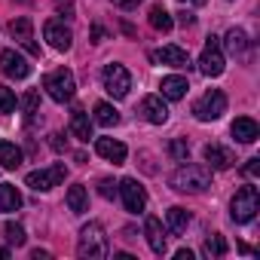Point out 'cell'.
<instances>
[{
  "instance_id": "cell-40",
  "label": "cell",
  "mask_w": 260,
  "mask_h": 260,
  "mask_svg": "<svg viewBox=\"0 0 260 260\" xmlns=\"http://www.w3.org/2000/svg\"><path fill=\"white\" fill-rule=\"evenodd\" d=\"M92 34H95V43H101V37H104V31H101V28H98V25H95V28H92Z\"/></svg>"
},
{
  "instance_id": "cell-12",
  "label": "cell",
  "mask_w": 260,
  "mask_h": 260,
  "mask_svg": "<svg viewBox=\"0 0 260 260\" xmlns=\"http://www.w3.org/2000/svg\"><path fill=\"white\" fill-rule=\"evenodd\" d=\"M138 113H141L147 122H153V125H162V122L169 119V107H166L162 95H144L141 104H138Z\"/></svg>"
},
{
  "instance_id": "cell-23",
  "label": "cell",
  "mask_w": 260,
  "mask_h": 260,
  "mask_svg": "<svg viewBox=\"0 0 260 260\" xmlns=\"http://www.w3.org/2000/svg\"><path fill=\"white\" fill-rule=\"evenodd\" d=\"M22 208V193L13 184H0V211H19Z\"/></svg>"
},
{
  "instance_id": "cell-22",
  "label": "cell",
  "mask_w": 260,
  "mask_h": 260,
  "mask_svg": "<svg viewBox=\"0 0 260 260\" xmlns=\"http://www.w3.org/2000/svg\"><path fill=\"white\" fill-rule=\"evenodd\" d=\"M68 208L74 211V214H86L89 211V196H86V187L83 184H74V187H68Z\"/></svg>"
},
{
  "instance_id": "cell-31",
  "label": "cell",
  "mask_w": 260,
  "mask_h": 260,
  "mask_svg": "<svg viewBox=\"0 0 260 260\" xmlns=\"http://www.w3.org/2000/svg\"><path fill=\"white\" fill-rule=\"evenodd\" d=\"M169 153H172L178 162H187V159H190V147H187V141H184V138H175V141L169 144Z\"/></svg>"
},
{
  "instance_id": "cell-24",
  "label": "cell",
  "mask_w": 260,
  "mask_h": 260,
  "mask_svg": "<svg viewBox=\"0 0 260 260\" xmlns=\"http://www.w3.org/2000/svg\"><path fill=\"white\" fill-rule=\"evenodd\" d=\"M147 19H150V28H156V31H162V34H169V31L175 28V19H172V13H169L166 7H159V4L150 10V16H147Z\"/></svg>"
},
{
  "instance_id": "cell-15",
  "label": "cell",
  "mask_w": 260,
  "mask_h": 260,
  "mask_svg": "<svg viewBox=\"0 0 260 260\" xmlns=\"http://www.w3.org/2000/svg\"><path fill=\"white\" fill-rule=\"evenodd\" d=\"M144 236H147L150 251L166 254V230H162L159 217H153V214H147V217H144Z\"/></svg>"
},
{
  "instance_id": "cell-9",
  "label": "cell",
  "mask_w": 260,
  "mask_h": 260,
  "mask_svg": "<svg viewBox=\"0 0 260 260\" xmlns=\"http://www.w3.org/2000/svg\"><path fill=\"white\" fill-rule=\"evenodd\" d=\"M116 190H119V196H122V205H125V211H132V214H141L144 208H147V190L135 181V178H122L119 184H116Z\"/></svg>"
},
{
  "instance_id": "cell-20",
  "label": "cell",
  "mask_w": 260,
  "mask_h": 260,
  "mask_svg": "<svg viewBox=\"0 0 260 260\" xmlns=\"http://www.w3.org/2000/svg\"><path fill=\"white\" fill-rule=\"evenodd\" d=\"M159 89H162V98H169V101H181L184 95H187V80L184 77H162V83H159Z\"/></svg>"
},
{
  "instance_id": "cell-33",
  "label": "cell",
  "mask_w": 260,
  "mask_h": 260,
  "mask_svg": "<svg viewBox=\"0 0 260 260\" xmlns=\"http://www.w3.org/2000/svg\"><path fill=\"white\" fill-rule=\"evenodd\" d=\"M98 193H101V196H104V199H113V196H116V184H113V181H107V178H104V181H101V184H98Z\"/></svg>"
},
{
  "instance_id": "cell-26",
  "label": "cell",
  "mask_w": 260,
  "mask_h": 260,
  "mask_svg": "<svg viewBox=\"0 0 260 260\" xmlns=\"http://www.w3.org/2000/svg\"><path fill=\"white\" fill-rule=\"evenodd\" d=\"M95 122L98 125H116L119 122V110L113 104H107V101H98L95 104Z\"/></svg>"
},
{
  "instance_id": "cell-6",
  "label": "cell",
  "mask_w": 260,
  "mask_h": 260,
  "mask_svg": "<svg viewBox=\"0 0 260 260\" xmlns=\"http://www.w3.org/2000/svg\"><path fill=\"white\" fill-rule=\"evenodd\" d=\"M64 178H68V166H64V162H55V166H49V169L31 172V175L25 178V184H28L31 190H37V193H49V190L58 187Z\"/></svg>"
},
{
  "instance_id": "cell-8",
  "label": "cell",
  "mask_w": 260,
  "mask_h": 260,
  "mask_svg": "<svg viewBox=\"0 0 260 260\" xmlns=\"http://www.w3.org/2000/svg\"><path fill=\"white\" fill-rule=\"evenodd\" d=\"M101 80H104L107 95H113V98H125L128 89H132V74H128L122 64H104Z\"/></svg>"
},
{
  "instance_id": "cell-36",
  "label": "cell",
  "mask_w": 260,
  "mask_h": 260,
  "mask_svg": "<svg viewBox=\"0 0 260 260\" xmlns=\"http://www.w3.org/2000/svg\"><path fill=\"white\" fill-rule=\"evenodd\" d=\"M49 144H52L55 150H61V147H64V141H61V135H58V132H52V135H49Z\"/></svg>"
},
{
  "instance_id": "cell-27",
  "label": "cell",
  "mask_w": 260,
  "mask_h": 260,
  "mask_svg": "<svg viewBox=\"0 0 260 260\" xmlns=\"http://www.w3.org/2000/svg\"><path fill=\"white\" fill-rule=\"evenodd\" d=\"M245 49H248V37H245V31H242V28H230V31H226V52L242 55Z\"/></svg>"
},
{
  "instance_id": "cell-14",
  "label": "cell",
  "mask_w": 260,
  "mask_h": 260,
  "mask_svg": "<svg viewBox=\"0 0 260 260\" xmlns=\"http://www.w3.org/2000/svg\"><path fill=\"white\" fill-rule=\"evenodd\" d=\"M95 153L98 156H104L107 162H113V166H122L125 162V144L122 141H113V138H95Z\"/></svg>"
},
{
  "instance_id": "cell-41",
  "label": "cell",
  "mask_w": 260,
  "mask_h": 260,
  "mask_svg": "<svg viewBox=\"0 0 260 260\" xmlns=\"http://www.w3.org/2000/svg\"><path fill=\"white\" fill-rule=\"evenodd\" d=\"M181 4H193V7H202L205 0H181Z\"/></svg>"
},
{
  "instance_id": "cell-28",
  "label": "cell",
  "mask_w": 260,
  "mask_h": 260,
  "mask_svg": "<svg viewBox=\"0 0 260 260\" xmlns=\"http://www.w3.org/2000/svg\"><path fill=\"white\" fill-rule=\"evenodd\" d=\"M202 251H205V257H223V254H226V239H223L220 233H214V236L205 239Z\"/></svg>"
},
{
  "instance_id": "cell-18",
  "label": "cell",
  "mask_w": 260,
  "mask_h": 260,
  "mask_svg": "<svg viewBox=\"0 0 260 260\" xmlns=\"http://www.w3.org/2000/svg\"><path fill=\"white\" fill-rule=\"evenodd\" d=\"M31 34H34V22H31L28 16H19V19H13V22H10V37H13V40H19V43H25L31 52H37V46L31 43Z\"/></svg>"
},
{
  "instance_id": "cell-11",
  "label": "cell",
  "mask_w": 260,
  "mask_h": 260,
  "mask_svg": "<svg viewBox=\"0 0 260 260\" xmlns=\"http://www.w3.org/2000/svg\"><path fill=\"white\" fill-rule=\"evenodd\" d=\"M0 71H4L7 77H13V80H25L31 74V64L16 49H4V52H0Z\"/></svg>"
},
{
  "instance_id": "cell-35",
  "label": "cell",
  "mask_w": 260,
  "mask_h": 260,
  "mask_svg": "<svg viewBox=\"0 0 260 260\" xmlns=\"http://www.w3.org/2000/svg\"><path fill=\"white\" fill-rule=\"evenodd\" d=\"M113 4H116V7H122V10H132V7H138V4H141V0H113Z\"/></svg>"
},
{
  "instance_id": "cell-7",
  "label": "cell",
  "mask_w": 260,
  "mask_h": 260,
  "mask_svg": "<svg viewBox=\"0 0 260 260\" xmlns=\"http://www.w3.org/2000/svg\"><path fill=\"white\" fill-rule=\"evenodd\" d=\"M223 68H226V61H223V49H220V37H208L205 40V49H202V55H199V71L205 74V77H220L223 74Z\"/></svg>"
},
{
  "instance_id": "cell-32",
  "label": "cell",
  "mask_w": 260,
  "mask_h": 260,
  "mask_svg": "<svg viewBox=\"0 0 260 260\" xmlns=\"http://www.w3.org/2000/svg\"><path fill=\"white\" fill-rule=\"evenodd\" d=\"M22 107H25V113H28V119L31 116H37V107H40V95L31 89V92H25V98H22Z\"/></svg>"
},
{
  "instance_id": "cell-5",
  "label": "cell",
  "mask_w": 260,
  "mask_h": 260,
  "mask_svg": "<svg viewBox=\"0 0 260 260\" xmlns=\"http://www.w3.org/2000/svg\"><path fill=\"white\" fill-rule=\"evenodd\" d=\"M226 113V95L220 89H208L196 104H193V116L199 122H214Z\"/></svg>"
},
{
  "instance_id": "cell-19",
  "label": "cell",
  "mask_w": 260,
  "mask_h": 260,
  "mask_svg": "<svg viewBox=\"0 0 260 260\" xmlns=\"http://www.w3.org/2000/svg\"><path fill=\"white\" fill-rule=\"evenodd\" d=\"M156 61L169 64V68H187V64H190V55H187V49H181V46H162V49L156 52Z\"/></svg>"
},
{
  "instance_id": "cell-37",
  "label": "cell",
  "mask_w": 260,
  "mask_h": 260,
  "mask_svg": "<svg viewBox=\"0 0 260 260\" xmlns=\"http://www.w3.org/2000/svg\"><path fill=\"white\" fill-rule=\"evenodd\" d=\"M175 260H193V251L181 248V251H175Z\"/></svg>"
},
{
  "instance_id": "cell-1",
  "label": "cell",
  "mask_w": 260,
  "mask_h": 260,
  "mask_svg": "<svg viewBox=\"0 0 260 260\" xmlns=\"http://www.w3.org/2000/svg\"><path fill=\"white\" fill-rule=\"evenodd\" d=\"M169 184H172L178 193H202V190L211 187V169H208V166H193V162H187V166H181V169L169 178Z\"/></svg>"
},
{
  "instance_id": "cell-3",
  "label": "cell",
  "mask_w": 260,
  "mask_h": 260,
  "mask_svg": "<svg viewBox=\"0 0 260 260\" xmlns=\"http://www.w3.org/2000/svg\"><path fill=\"white\" fill-rule=\"evenodd\" d=\"M257 208H260L257 187L245 184L242 190H236V196H233V202H230V217H233L236 223H248V220H254Z\"/></svg>"
},
{
  "instance_id": "cell-39",
  "label": "cell",
  "mask_w": 260,
  "mask_h": 260,
  "mask_svg": "<svg viewBox=\"0 0 260 260\" xmlns=\"http://www.w3.org/2000/svg\"><path fill=\"white\" fill-rule=\"evenodd\" d=\"M31 257H34V260H46V257H49V251H40V248H37V251H34Z\"/></svg>"
},
{
  "instance_id": "cell-16",
  "label": "cell",
  "mask_w": 260,
  "mask_h": 260,
  "mask_svg": "<svg viewBox=\"0 0 260 260\" xmlns=\"http://www.w3.org/2000/svg\"><path fill=\"white\" fill-rule=\"evenodd\" d=\"M205 162H208V169H233L236 166V156L223 144H208L205 147Z\"/></svg>"
},
{
  "instance_id": "cell-13",
  "label": "cell",
  "mask_w": 260,
  "mask_h": 260,
  "mask_svg": "<svg viewBox=\"0 0 260 260\" xmlns=\"http://www.w3.org/2000/svg\"><path fill=\"white\" fill-rule=\"evenodd\" d=\"M230 132H233V138H236L239 144H254V141L260 138V125H257L251 116H236L233 125H230Z\"/></svg>"
},
{
  "instance_id": "cell-30",
  "label": "cell",
  "mask_w": 260,
  "mask_h": 260,
  "mask_svg": "<svg viewBox=\"0 0 260 260\" xmlns=\"http://www.w3.org/2000/svg\"><path fill=\"white\" fill-rule=\"evenodd\" d=\"M16 110V92L10 86H0V113H13Z\"/></svg>"
},
{
  "instance_id": "cell-25",
  "label": "cell",
  "mask_w": 260,
  "mask_h": 260,
  "mask_svg": "<svg viewBox=\"0 0 260 260\" xmlns=\"http://www.w3.org/2000/svg\"><path fill=\"white\" fill-rule=\"evenodd\" d=\"M166 223H169V230L178 236V233H184V230H187V223H190V211H184L181 205H175V208H169V211H166Z\"/></svg>"
},
{
  "instance_id": "cell-17",
  "label": "cell",
  "mask_w": 260,
  "mask_h": 260,
  "mask_svg": "<svg viewBox=\"0 0 260 260\" xmlns=\"http://www.w3.org/2000/svg\"><path fill=\"white\" fill-rule=\"evenodd\" d=\"M71 132H74L77 141H86L89 144V138H92V119H89V113L83 107H74L71 110Z\"/></svg>"
},
{
  "instance_id": "cell-2",
  "label": "cell",
  "mask_w": 260,
  "mask_h": 260,
  "mask_svg": "<svg viewBox=\"0 0 260 260\" xmlns=\"http://www.w3.org/2000/svg\"><path fill=\"white\" fill-rule=\"evenodd\" d=\"M77 257H83V260H101V257H107V233H104V226L98 220H92V223H86L80 230Z\"/></svg>"
},
{
  "instance_id": "cell-10",
  "label": "cell",
  "mask_w": 260,
  "mask_h": 260,
  "mask_svg": "<svg viewBox=\"0 0 260 260\" xmlns=\"http://www.w3.org/2000/svg\"><path fill=\"white\" fill-rule=\"evenodd\" d=\"M43 37H46V43H49L52 49H58V52H68L71 43H74L71 28H68L64 22H58V19H49V22L43 25Z\"/></svg>"
},
{
  "instance_id": "cell-38",
  "label": "cell",
  "mask_w": 260,
  "mask_h": 260,
  "mask_svg": "<svg viewBox=\"0 0 260 260\" xmlns=\"http://www.w3.org/2000/svg\"><path fill=\"white\" fill-rule=\"evenodd\" d=\"M193 22H196V16H193V13H181V25H184V28H187V25H193Z\"/></svg>"
},
{
  "instance_id": "cell-34",
  "label": "cell",
  "mask_w": 260,
  "mask_h": 260,
  "mask_svg": "<svg viewBox=\"0 0 260 260\" xmlns=\"http://www.w3.org/2000/svg\"><path fill=\"white\" fill-rule=\"evenodd\" d=\"M257 172H260V159H248V166H245V175H248V178H254Z\"/></svg>"
},
{
  "instance_id": "cell-21",
  "label": "cell",
  "mask_w": 260,
  "mask_h": 260,
  "mask_svg": "<svg viewBox=\"0 0 260 260\" xmlns=\"http://www.w3.org/2000/svg\"><path fill=\"white\" fill-rule=\"evenodd\" d=\"M19 166H22V150L13 141H0V169L16 172Z\"/></svg>"
},
{
  "instance_id": "cell-29",
  "label": "cell",
  "mask_w": 260,
  "mask_h": 260,
  "mask_svg": "<svg viewBox=\"0 0 260 260\" xmlns=\"http://www.w3.org/2000/svg\"><path fill=\"white\" fill-rule=\"evenodd\" d=\"M4 236H7V242L16 245V248L25 245V239H28V236H25V226H22V223H13V220L4 223Z\"/></svg>"
},
{
  "instance_id": "cell-4",
  "label": "cell",
  "mask_w": 260,
  "mask_h": 260,
  "mask_svg": "<svg viewBox=\"0 0 260 260\" xmlns=\"http://www.w3.org/2000/svg\"><path fill=\"white\" fill-rule=\"evenodd\" d=\"M43 89L49 92V98H52V101L64 104V101H71V98H74L77 83H74V74H71L68 68H58V71H52V74H46V77H43Z\"/></svg>"
}]
</instances>
